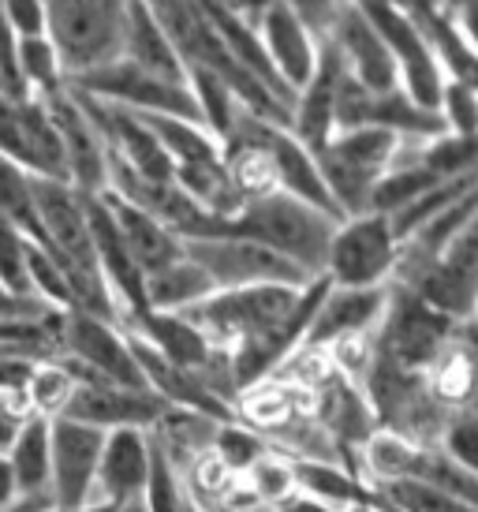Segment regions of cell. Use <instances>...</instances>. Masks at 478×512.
<instances>
[{"label":"cell","instance_id":"cell-27","mask_svg":"<svg viewBox=\"0 0 478 512\" xmlns=\"http://www.w3.org/2000/svg\"><path fill=\"white\" fill-rule=\"evenodd\" d=\"M210 453L217 456L232 475L243 479V475H247L266 453H273V449H269V441L262 438L258 430L243 427L239 419H232V423H217L213 441H210Z\"/></svg>","mask_w":478,"mask_h":512},{"label":"cell","instance_id":"cell-42","mask_svg":"<svg viewBox=\"0 0 478 512\" xmlns=\"http://www.w3.org/2000/svg\"><path fill=\"white\" fill-rule=\"evenodd\" d=\"M475 314H478V311H475Z\"/></svg>","mask_w":478,"mask_h":512},{"label":"cell","instance_id":"cell-1","mask_svg":"<svg viewBox=\"0 0 478 512\" xmlns=\"http://www.w3.org/2000/svg\"><path fill=\"white\" fill-rule=\"evenodd\" d=\"M337 221L340 217L325 214L288 191H269L247 202L232 221H225V232L266 243L269 251L288 258L307 277H322L325 251H329Z\"/></svg>","mask_w":478,"mask_h":512},{"label":"cell","instance_id":"cell-23","mask_svg":"<svg viewBox=\"0 0 478 512\" xmlns=\"http://www.w3.org/2000/svg\"><path fill=\"white\" fill-rule=\"evenodd\" d=\"M139 120L150 128V135L161 143V150L169 154L172 169H195V165L225 161L221 139H213L210 131L195 124V120H180V116H139Z\"/></svg>","mask_w":478,"mask_h":512},{"label":"cell","instance_id":"cell-19","mask_svg":"<svg viewBox=\"0 0 478 512\" xmlns=\"http://www.w3.org/2000/svg\"><path fill=\"white\" fill-rule=\"evenodd\" d=\"M344 60L333 49L329 38H322V53H318V68L310 75V83L296 94V105H292V135L307 146L310 154L322 150L333 135V113H337V94L340 83H344Z\"/></svg>","mask_w":478,"mask_h":512},{"label":"cell","instance_id":"cell-37","mask_svg":"<svg viewBox=\"0 0 478 512\" xmlns=\"http://www.w3.org/2000/svg\"><path fill=\"white\" fill-rule=\"evenodd\" d=\"M19 505V486H15V471L8 464V456H0V512H8Z\"/></svg>","mask_w":478,"mask_h":512},{"label":"cell","instance_id":"cell-18","mask_svg":"<svg viewBox=\"0 0 478 512\" xmlns=\"http://www.w3.org/2000/svg\"><path fill=\"white\" fill-rule=\"evenodd\" d=\"M389 307V285L385 288H325L318 311L310 318L303 348H329L344 337H366L378 333Z\"/></svg>","mask_w":478,"mask_h":512},{"label":"cell","instance_id":"cell-33","mask_svg":"<svg viewBox=\"0 0 478 512\" xmlns=\"http://www.w3.org/2000/svg\"><path fill=\"white\" fill-rule=\"evenodd\" d=\"M437 12L449 19V27L467 42V49L478 57V0H441Z\"/></svg>","mask_w":478,"mask_h":512},{"label":"cell","instance_id":"cell-35","mask_svg":"<svg viewBox=\"0 0 478 512\" xmlns=\"http://www.w3.org/2000/svg\"><path fill=\"white\" fill-rule=\"evenodd\" d=\"M57 311L49 307L42 299H27V296H15L8 288L0 285V322H12V318H42V314Z\"/></svg>","mask_w":478,"mask_h":512},{"label":"cell","instance_id":"cell-30","mask_svg":"<svg viewBox=\"0 0 478 512\" xmlns=\"http://www.w3.org/2000/svg\"><path fill=\"white\" fill-rule=\"evenodd\" d=\"M437 120L452 135H478V90L456 83V79H445L441 98H437Z\"/></svg>","mask_w":478,"mask_h":512},{"label":"cell","instance_id":"cell-29","mask_svg":"<svg viewBox=\"0 0 478 512\" xmlns=\"http://www.w3.org/2000/svg\"><path fill=\"white\" fill-rule=\"evenodd\" d=\"M247 486L254 490V498L262 501V505H269V509H277L288 494H296V471H292V460L281 453H266L258 464H254L247 475Z\"/></svg>","mask_w":478,"mask_h":512},{"label":"cell","instance_id":"cell-16","mask_svg":"<svg viewBox=\"0 0 478 512\" xmlns=\"http://www.w3.org/2000/svg\"><path fill=\"white\" fill-rule=\"evenodd\" d=\"M150 471H154V430H109L101 449L94 501L101 505L142 501L150 486Z\"/></svg>","mask_w":478,"mask_h":512},{"label":"cell","instance_id":"cell-31","mask_svg":"<svg viewBox=\"0 0 478 512\" xmlns=\"http://www.w3.org/2000/svg\"><path fill=\"white\" fill-rule=\"evenodd\" d=\"M437 449L478 479V412H456L441 430Z\"/></svg>","mask_w":478,"mask_h":512},{"label":"cell","instance_id":"cell-10","mask_svg":"<svg viewBox=\"0 0 478 512\" xmlns=\"http://www.w3.org/2000/svg\"><path fill=\"white\" fill-rule=\"evenodd\" d=\"M71 90H79L86 98L127 109V113L139 116H180V120H198V105L191 98V86L165 83L157 75H146L142 68L127 64L124 57L105 64L98 72L83 75V79H71Z\"/></svg>","mask_w":478,"mask_h":512},{"label":"cell","instance_id":"cell-6","mask_svg":"<svg viewBox=\"0 0 478 512\" xmlns=\"http://www.w3.org/2000/svg\"><path fill=\"white\" fill-rule=\"evenodd\" d=\"M183 255L195 262L198 270L210 277L217 292L225 288H254V285H288V288H307L318 277L292 266L288 258L269 251L266 243L247 240V236H206V240H183Z\"/></svg>","mask_w":478,"mask_h":512},{"label":"cell","instance_id":"cell-22","mask_svg":"<svg viewBox=\"0 0 478 512\" xmlns=\"http://www.w3.org/2000/svg\"><path fill=\"white\" fill-rule=\"evenodd\" d=\"M49 423L53 419H45V415H27V423L19 427L12 449H8L19 501H30V505H49Z\"/></svg>","mask_w":478,"mask_h":512},{"label":"cell","instance_id":"cell-26","mask_svg":"<svg viewBox=\"0 0 478 512\" xmlns=\"http://www.w3.org/2000/svg\"><path fill=\"white\" fill-rule=\"evenodd\" d=\"M408 479L437 486L441 494H449V498H456L460 505L478 512V479L471 475V471L460 468V464H452L437 445H422L419 456H415V464H411Z\"/></svg>","mask_w":478,"mask_h":512},{"label":"cell","instance_id":"cell-32","mask_svg":"<svg viewBox=\"0 0 478 512\" xmlns=\"http://www.w3.org/2000/svg\"><path fill=\"white\" fill-rule=\"evenodd\" d=\"M0 8H4V19L12 27L15 42L45 34V0H0Z\"/></svg>","mask_w":478,"mask_h":512},{"label":"cell","instance_id":"cell-14","mask_svg":"<svg viewBox=\"0 0 478 512\" xmlns=\"http://www.w3.org/2000/svg\"><path fill=\"white\" fill-rule=\"evenodd\" d=\"M165 404L150 393V389H124V385L101 382V378H86L75 385L68 408L60 419H75L86 427L98 430H157V423L165 419Z\"/></svg>","mask_w":478,"mask_h":512},{"label":"cell","instance_id":"cell-24","mask_svg":"<svg viewBox=\"0 0 478 512\" xmlns=\"http://www.w3.org/2000/svg\"><path fill=\"white\" fill-rule=\"evenodd\" d=\"M213 292H217V288L210 285V277L183 255V258H176V262H169L165 270H157L146 277V311L183 314V311H191L195 303H202L206 296H213Z\"/></svg>","mask_w":478,"mask_h":512},{"label":"cell","instance_id":"cell-13","mask_svg":"<svg viewBox=\"0 0 478 512\" xmlns=\"http://www.w3.org/2000/svg\"><path fill=\"white\" fill-rule=\"evenodd\" d=\"M42 101L49 105L53 128L60 135V150H64V165H68V184L79 195H101L109 187V146L101 139V131L94 128V120L83 113V105L75 101L68 86Z\"/></svg>","mask_w":478,"mask_h":512},{"label":"cell","instance_id":"cell-15","mask_svg":"<svg viewBox=\"0 0 478 512\" xmlns=\"http://www.w3.org/2000/svg\"><path fill=\"white\" fill-rule=\"evenodd\" d=\"M258 30V42L266 49L273 72L292 94H299L310 83V75L318 68V53H322V38L299 19L292 8H284L277 0H269L251 23Z\"/></svg>","mask_w":478,"mask_h":512},{"label":"cell","instance_id":"cell-3","mask_svg":"<svg viewBox=\"0 0 478 512\" xmlns=\"http://www.w3.org/2000/svg\"><path fill=\"white\" fill-rule=\"evenodd\" d=\"M393 131L381 128H355L329 135L322 150H314V165L322 176L325 191L333 199V210L340 217H355L370 210V195L385 172L393 169L396 157Z\"/></svg>","mask_w":478,"mask_h":512},{"label":"cell","instance_id":"cell-41","mask_svg":"<svg viewBox=\"0 0 478 512\" xmlns=\"http://www.w3.org/2000/svg\"><path fill=\"white\" fill-rule=\"evenodd\" d=\"M142 4H161V0H142Z\"/></svg>","mask_w":478,"mask_h":512},{"label":"cell","instance_id":"cell-5","mask_svg":"<svg viewBox=\"0 0 478 512\" xmlns=\"http://www.w3.org/2000/svg\"><path fill=\"white\" fill-rule=\"evenodd\" d=\"M396 258H400V240L389 217H340L325 251L322 277L333 288H385L393 285Z\"/></svg>","mask_w":478,"mask_h":512},{"label":"cell","instance_id":"cell-17","mask_svg":"<svg viewBox=\"0 0 478 512\" xmlns=\"http://www.w3.org/2000/svg\"><path fill=\"white\" fill-rule=\"evenodd\" d=\"M325 38L333 42V49H337L340 60H344V68H348V75H352L363 90H370V94L400 90V75H396L393 53L385 49L381 34L370 27V19H366L359 8L340 4L337 19H333V27H329Z\"/></svg>","mask_w":478,"mask_h":512},{"label":"cell","instance_id":"cell-25","mask_svg":"<svg viewBox=\"0 0 478 512\" xmlns=\"http://www.w3.org/2000/svg\"><path fill=\"white\" fill-rule=\"evenodd\" d=\"M15 72H19V83L27 86V94H34V98H53L68 86L57 49L45 34L15 42Z\"/></svg>","mask_w":478,"mask_h":512},{"label":"cell","instance_id":"cell-4","mask_svg":"<svg viewBox=\"0 0 478 512\" xmlns=\"http://www.w3.org/2000/svg\"><path fill=\"white\" fill-rule=\"evenodd\" d=\"M303 299V288L288 285H254V288H225L213 292L202 303H195L191 311H183V318L221 352H232L239 344L262 337L269 329H277L281 322L292 318V311Z\"/></svg>","mask_w":478,"mask_h":512},{"label":"cell","instance_id":"cell-20","mask_svg":"<svg viewBox=\"0 0 478 512\" xmlns=\"http://www.w3.org/2000/svg\"><path fill=\"white\" fill-rule=\"evenodd\" d=\"M120 57H124L127 64L142 68L146 75H157V79H165V83L187 86V68H183L176 45H172V38L165 34L154 8L142 4V0H131V4H127L124 53H120Z\"/></svg>","mask_w":478,"mask_h":512},{"label":"cell","instance_id":"cell-8","mask_svg":"<svg viewBox=\"0 0 478 512\" xmlns=\"http://www.w3.org/2000/svg\"><path fill=\"white\" fill-rule=\"evenodd\" d=\"M452 326L456 322L434 311L419 292H411L404 285H389V307H385V318L378 326L374 348L393 367L426 374L430 363L441 356V348L449 344Z\"/></svg>","mask_w":478,"mask_h":512},{"label":"cell","instance_id":"cell-12","mask_svg":"<svg viewBox=\"0 0 478 512\" xmlns=\"http://www.w3.org/2000/svg\"><path fill=\"white\" fill-rule=\"evenodd\" d=\"M419 292L434 311L460 322L478 311V214L464 225V232L437 255V262L422 273L415 285H404Z\"/></svg>","mask_w":478,"mask_h":512},{"label":"cell","instance_id":"cell-21","mask_svg":"<svg viewBox=\"0 0 478 512\" xmlns=\"http://www.w3.org/2000/svg\"><path fill=\"white\" fill-rule=\"evenodd\" d=\"M101 199L109 206V214H113L116 228H120V236H124L127 251L135 258V266L142 270V277H150V273L165 270L169 262L183 258V240L165 228L157 217H150L146 210L139 206H131V202L116 199L113 191H101Z\"/></svg>","mask_w":478,"mask_h":512},{"label":"cell","instance_id":"cell-11","mask_svg":"<svg viewBox=\"0 0 478 512\" xmlns=\"http://www.w3.org/2000/svg\"><path fill=\"white\" fill-rule=\"evenodd\" d=\"M105 430L53 419L49 423V505L53 509H83L94 505Z\"/></svg>","mask_w":478,"mask_h":512},{"label":"cell","instance_id":"cell-28","mask_svg":"<svg viewBox=\"0 0 478 512\" xmlns=\"http://www.w3.org/2000/svg\"><path fill=\"white\" fill-rule=\"evenodd\" d=\"M75 385H79L75 374H71L60 359H45V363H38V370H34V378H30L23 400H27L30 415L60 419L64 408H68L71 393H75Z\"/></svg>","mask_w":478,"mask_h":512},{"label":"cell","instance_id":"cell-39","mask_svg":"<svg viewBox=\"0 0 478 512\" xmlns=\"http://www.w3.org/2000/svg\"><path fill=\"white\" fill-rule=\"evenodd\" d=\"M113 512H150L146 501H127V505H113Z\"/></svg>","mask_w":478,"mask_h":512},{"label":"cell","instance_id":"cell-34","mask_svg":"<svg viewBox=\"0 0 478 512\" xmlns=\"http://www.w3.org/2000/svg\"><path fill=\"white\" fill-rule=\"evenodd\" d=\"M27 400H15V397H0V456H8V449H12L15 434H19V427L27 423Z\"/></svg>","mask_w":478,"mask_h":512},{"label":"cell","instance_id":"cell-9","mask_svg":"<svg viewBox=\"0 0 478 512\" xmlns=\"http://www.w3.org/2000/svg\"><path fill=\"white\" fill-rule=\"evenodd\" d=\"M363 15L370 19V27L381 34L385 49L393 53L396 75H400V90H404L419 109L437 113V98H441V86H445V72H441V64H437L434 49L422 38L415 15L408 12V0L374 4V8H363Z\"/></svg>","mask_w":478,"mask_h":512},{"label":"cell","instance_id":"cell-40","mask_svg":"<svg viewBox=\"0 0 478 512\" xmlns=\"http://www.w3.org/2000/svg\"><path fill=\"white\" fill-rule=\"evenodd\" d=\"M187 512H202V509H198V505H195V498H191V509H187Z\"/></svg>","mask_w":478,"mask_h":512},{"label":"cell","instance_id":"cell-38","mask_svg":"<svg viewBox=\"0 0 478 512\" xmlns=\"http://www.w3.org/2000/svg\"><path fill=\"white\" fill-rule=\"evenodd\" d=\"M38 512H113V505H101V501H94V505H83V509H38Z\"/></svg>","mask_w":478,"mask_h":512},{"label":"cell","instance_id":"cell-7","mask_svg":"<svg viewBox=\"0 0 478 512\" xmlns=\"http://www.w3.org/2000/svg\"><path fill=\"white\" fill-rule=\"evenodd\" d=\"M60 363L75 374V382L101 378V382L124 385V389H146L127 333L109 318H98V314L64 311Z\"/></svg>","mask_w":478,"mask_h":512},{"label":"cell","instance_id":"cell-2","mask_svg":"<svg viewBox=\"0 0 478 512\" xmlns=\"http://www.w3.org/2000/svg\"><path fill=\"white\" fill-rule=\"evenodd\" d=\"M131 0H45V38L53 42L64 79H83L124 53Z\"/></svg>","mask_w":478,"mask_h":512},{"label":"cell","instance_id":"cell-36","mask_svg":"<svg viewBox=\"0 0 478 512\" xmlns=\"http://www.w3.org/2000/svg\"><path fill=\"white\" fill-rule=\"evenodd\" d=\"M273 512H344V509H337V505H329V501H322V498H314L307 490H296V494H288Z\"/></svg>","mask_w":478,"mask_h":512}]
</instances>
